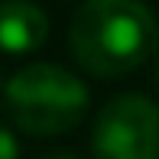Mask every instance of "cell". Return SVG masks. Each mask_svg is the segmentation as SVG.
Segmentation results:
<instances>
[{"label": "cell", "instance_id": "cell-4", "mask_svg": "<svg viewBox=\"0 0 159 159\" xmlns=\"http://www.w3.org/2000/svg\"><path fill=\"white\" fill-rule=\"evenodd\" d=\"M49 36V20L30 0L0 3V49L10 55L36 52Z\"/></svg>", "mask_w": 159, "mask_h": 159}, {"label": "cell", "instance_id": "cell-2", "mask_svg": "<svg viewBox=\"0 0 159 159\" xmlns=\"http://www.w3.org/2000/svg\"><path fill=\"white\" fill-rule=\"evenodd\" d=\"M3 107L26 133L55 136L68 133L88 114V88L59 65H26L7 81Z\"/></svg>", "mask_w": 159, "mask_h": 159}, {"label": "cell", "instance_id": "cell-7", "mask_svg": "<svg viewBox=\"0 0 159 159\" xmlns=\"http://www.w3.org/2000/svg\"><path fill=\"white\" fill-rule=\"evenodd\" d=\"M153 55H156V68H153V81H156V88H159V46H156V52H153Z\"/></svg>", "mask_w": 159, "mask_h": 159}, {"label": "cell", "instance_id": "cell-5", "mask_svg": "<svg viewBox=\"0 0 159 159\" xmlns=\"http://www.w3.org/2000/svg\"><path fill=\"white\" fill-rule=\"evenodd\" d=\"M0 159H20V143L3 124H0Z\"/></svg>", "mask_w": 159, "mask_h": 159}, {"label": "cell", "instance_id": "cell-6", "mask_svg": "<svg viewBox=\"0 0 159 159\" xmlns=\"http://www.w3.org/2000/svg\"><path fill=\"white\" fill-rule=\"evenodd\" d=\"M42 159H81V156H75V153H52V156H42Z\"/></svg>", "mask_w": 159, "mask_h": 159}, {"label": "cell", "instance_id": "cell-3", "mask_svg": "<svg viewBox=\"0 0 159 159\" xmlns=\"http://www.w3.org/2000/svg\"><path fill=\"white\" fill-rule=\"evenodd\" d=\"M94 159H159V107L143 94L107 101L91 133Z\"/></svg>", "mask_w": 159, "mask_h": 159}, {"label": "cell", "instance_id": "cell-1", "mask_svg": "<svg viewBox=\"0 0 159 159\" xmlns=\"http://www.w3.org/2000/svg\"><path fill=\"white\" fill-rule=\"evenodd\" d=\"M68 46L84 71L120 78L156 52L159 26L140 0H88L71 16Z\"/></svg>", "mask_w": 159, "mask_h": 159}]
</instances>
